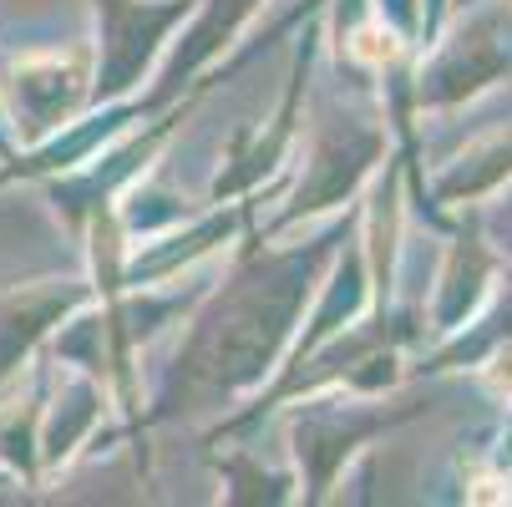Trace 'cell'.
Masks as SVG:
<instances>
[{
    "mask_svg": "<svg viewBox=\"0 0 512 507\" xmlns=\"http://www.w3.org/2000/svg\"><path fill=\"white\" fill-rule=\"evenodd\" d=\"M340 239H345V229L315 239L310 249L254 244L234 264L229 284L198 310L193 330L183 335L173 366H168V386H163L158 406L142 421H178L193 411H218L239 391L259 386L274 371L289 335H295V325L310 305V289Z\"/></svg>",
    "mask_w": 512,
    "mask_h": 507,
    "instance_id": "1",
    "label": "cell"
},
{
    "mask_svg": "<svg viewBox=\"0 0 512 507\" xmlns=\"http://www.w3.org/2000/svg\"><path fill=\"white\" fill-rule=\"evenodd\" d=\"M193 16V0H97V61H92V107L122 102L158 51L168 46L173 26Z\"/></svg>",
    "mask_w": 512,
    "mask_h": 507,
    "instance_id": "2",
    "label": "cell"
},
{
    "mask_svg": "<svg viewBox=\"0 0 512 507\" xmlns=\"http://www.w3.org/2000/svg\"><path fill=\"white\" fill-rule=\"evenodd\" d=\"M467 21L431 51V61L416 77L421 107H457L512 71V0H477L462 11Z\"/></svg>",
    "mask_w": 512,
    "mask_h": 507,
    "instance_id": "3",
    "label": "cell"
},
{
    "mask_svg": "<svg viewBox=\"0 0 512 507\" xmlns=\"http://www.w3.org/2000/svg\"><path fill=\"white\" fill-rule=\"evenodd\" d=\"M381 153H386V132L371 117L325 112L315 127V142H310V168L295 188V203L279 213V224H295L305 213L345 203L360 188V178L381 163Z\"/></svg>",
    "mask_w": 512,
    "mask_h": 507,
    "instance_id": "4",
    "label": "cell"
},
{
    "mask_svg": "<svg viewBox=\"0 0 512 507\" xmlns=\"http://www.w3.org/2000/svg\"><path fill=\"white\" fill-rule=\"evenodd\" d=\"M416 416V406H391V411H371V406H360V401H345V406H305L295 416V457H300V472L310 482V502H320L345 457L360 447V442H371L381 437V431H391L396 421Z\"/></svg>",
    "mask_w": 512,
    "mask_h": 507,
    "instance_id": "5",
    "label": "cell"
},
{
    "mask_svg": "<svg viewBox=\"0 0 512 507\" xmlns=\"http://www.w3.org/2000/svg\"><path fill=\"white\" fill-rule=\"evenodd\" d=\"M82 102H92V71L87 56H61V51H41L26 56L16 66V127L26 142H41L46 132H56Z\"/></svg>",
    "mask_w": 512,
    "mask_h": 507,
    "instance_id": "6",
    "label": "cell"
},
{
    "mask_svg": "<svg viewBox=\"0 0 512 507\" xmlns=\"http://www.w3.org/2000/svg\"><path fill=\"white\" fill-rule=\"evenodd\" d=\"M87 295L92 289L82 279H41L31 289L0 295V386H11L21 376L31 350L56 330V320H66Z\"/></svg>",
    "mask_w": 512,
    "mask_h": 507,
    "instance_id": "7",
    "label": "cell"
},
{
    "mask_svg": "<svg viewBox=\"0 0 512 507\" xmlns=\"http://www.w3.org/2000/svg\"><path fill=\"white\" fill-rule=\"evenodd\" d=\"M254 11H259V0H193L188 36L168 51V66H163V77H158V92H153L148 112L163 107V102H173L218 51H229L239 41V31L254 21Z\"/></svg>",
    "mask_w": 512,
    "mask_h": 507,
    "instance_id": "8",
    "label": "cell"
},
{
    "mask_svg": "<svg viewBox=\"0 0 512 507\" xmlns=\"http://www.w3.org/2000/svg\"><path fill=\"white\" fill-rule=\"evenodd\" d=\"M492 284V254L482 249L477 229L467 224L442 264V279H436V295H431V325L436 330H462V320L477 315L482 295Z\"/></svg>",
    "mask_w": 512,
    "mask_h": 507,
    "instance_id": "9",
    "label": "cell"
},
{
    "mask_svg": "<svg viewBox=\"0 0 512 507\" xmlns=\"http://www.w3.org/2000/svg\"><path fill=\"white\" fill-rule=\"evenodd\" d=\"M502 183H512V127H497V132H482L477 142H467V153L436 173L431 193H436V203L462 208V203L497 193Z\"/></svg>",
    "mask_w": 512,
    "mask_h": 507,
    "instance_id": "10",
    "label": "cell"
},
{
    "mask_svg": "<svg viewBox=\"0 0 512 507\" xmlns=\"http://www.w3.org/2000/svg\"><path fill=\"white\" fill-rule=\"evenodd\" d=\"M492 224H497V229H507V234H512V188H507V193H502V203H497V208H492Z\"/></svg>",
    "mask_w": 512,
    "mask_h": 507,
    "instance_id": "11",
    "label": "cell"
},
{
    "mask_svg": "<svg viewBox=\"0 0 512 507\" xmlns=\"http://www.w3.org/2000/svg\"><path fill=\"white\" fill-rule=\"evenodd\" d=\"M467 6H477V0H452V11H467Z\"/></svg>",
    "mask_w": 512,
    "mask_h": 507,
    "instance_id": "12",
    "label": "cell"
},
{
    "mask_svg": "<svg viewBox=\"0 0 512 507\" xmlns=\"http://www.w3.org/2000/svg\"><path fill=\"white\" fill-rule=\"evenodd\" d=\"M6 482H11V472H6V467H0V487H6Z\"/></svg>",
    "mask_w": 512,
    "mask_h": 507,
    "instance_id": "13",
    "label": "cell"
}]
</instances>
